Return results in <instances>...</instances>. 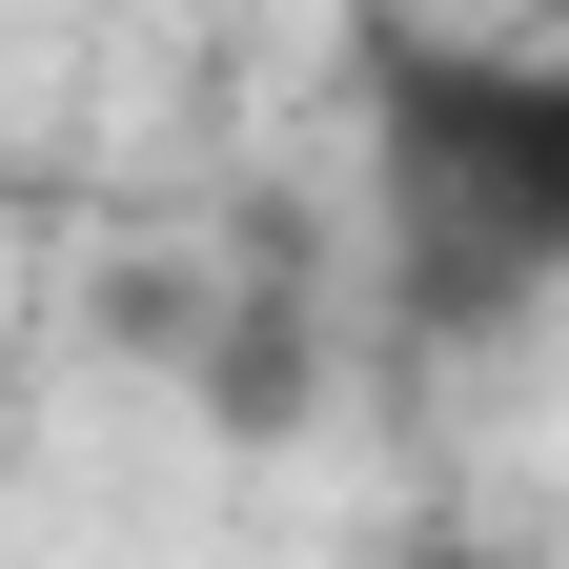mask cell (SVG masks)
<instances>
[{
	"mask_svg": "<svg viewBox=\"0 0 569 569\" xmlns=\"http://www.w3.org/2000/svg\"><path fill=\"white\" fill-rule=\"evenodd\" d=\"M407 569H509V549H468V529H448V549H407Z\"/></svg>",
	"mask_w": 569,
	"mask_h": 569,
	"instance_id": "2",
	"label": "cell"
},
{
	"mask_svg": "<svg viewBox=\"0 0 569 569\" xmlns=\"http://www.w3.org/2000/svg\"><path fill=\"white\" fill-rule=\"evenodd\" d=\"M346 102H367L387 284H407L427 326H529V306H569V41L367 21V41H346Z\"/></svg>",
	"mask_w": 569,
	"mask_h": 569,
	"instance_id": "1",
	"label": "cell"
}]
</instances>
